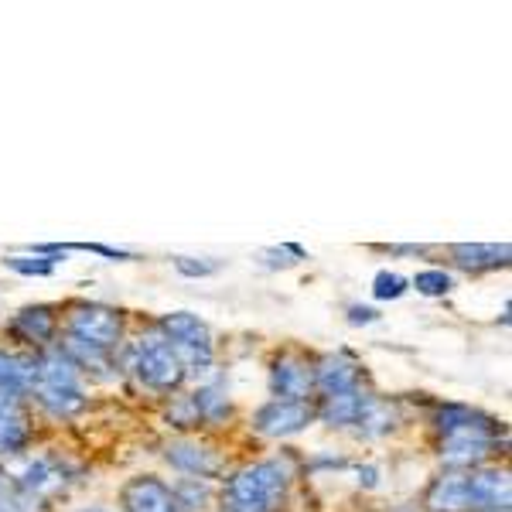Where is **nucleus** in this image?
<instances>
[{
	"label": "nucleus",
	"mask_w": 512,
	"mask_h": 512,
	"mask_svg": "<svg viewBox=\"0 0 512 512\" xmlns=\"http://www.w3.org/2000/svg\"><path fill=\"white\" fill-rule=\"evenodd\" d=\"M120 512H181V506L164 478L134 475L120 489Z\"/></svg>",
	"instance_id": "11"
},
{
	"label": "nucleus",
	"mask_w": 512,
	"mask_h": 512,
	"mask_svg": "<svg viewBox=\"0 0 512 512\" xmlns=\"http://www.w3.org/2000/svg\"><path fill=\"white\" fill-rule=\"evenodd\" d=\"M448 256L458 270L468 274H489V270L509 267V243H454Z\"/></svg>",
	"instance_id": "18"
},
{
	"label": "nucleus",
	"mask_w": 512,
	"mask_h": 512,
	"mask_svg": "<svg viewBox=\"0 0 512 512\" xmlns=\"http://www.w3.org/2000/svg\"><path fill=\"white\" fill-rule=\"evenodd\" d=\"M28 403H35L45 417L52 420H76L89 410V390L86 376L69 359L62 345L35 355V379H31Z\"/></svg>",
	"instance_id": "3"
},
{
	"label": "nucleus",
	"mask_w": 512,
	"mask_h": 512,
	"mask_svg": "<svg viewBox=\"0 0 512 512\" xmlns=\"http://www.w3.org/2000/svg\"><path fill=\"white\" fill-rule=\"evenodd\" d=\"M366 386H355V390H345V393H335V396H321L315 400V420H321L325 427H355V420L362 414V403L369 400Z\"/></svg>",
	"instance_id": "19"
},
{
	"label": "nucleus",
	"mask_w": 512,
	"mask_h": 512,
	"mask_svg": "<svg viewBox=\"0 0 512 512\" xmlns=\"http://www.w3.org/2000/svg\"><path fill=\"white\" fill-rule=\"evenodd\" d=\"M79 512H110V509H79Z\"/></svg>",
	"instance_id": "28"
},
{
	"label": "nucleus",
	"mask_w": 512,
	"mask_h": 512,
	"mask_svg": "<svg viewBox=\"0 0 512 512\" xmlns=\"http://www.w3.org/2000/svg\"><path fill=\"white\" fill-rule=\"evenodd\" d=\"M311 373H315V400L362 386V366H359V359H352L349 352L318 355V359L311 362Z\"/></svg>",
	"instance_id": "14"
},
{
	"label": "nucleus",
	"mask_w": 512,
	"mask_h": 512,
	"mask_svg": "<svg viewBox=\"0 0 512 512\" xmlns=\"http://www.w3.org/2000/svg\"><path fill=\"white\" fill-rule=\"evenodd\" d=\"M315 424V400H274L270 396L267 403L253 410L250 427L260 437H270V441H284V437H294Z\"/></svg>",
	"instance_id": "9"
},
{
	"label": "nucleus",
	"mask_w": 512,
	"mask_h": 512,
	"mask_svg": "<svg viewBox=\"0 0 512 512\" xmlns=\"http://www.w3.org/2000/svg\"><path fill=\"white\" fill-rule=\"evenodd\" d=\"M123 369H127L140 390L154 396H175L188 383L185 366H181L178 355L171 352V345L154 328L123 342Z\"/></svg>",
	"instance_id": "4"
},
{
	"label": "nucleus",
	"mask_w": 512,
	"mask_h": 512,
	"mask_svg": "<svg viewBox=\"0 0 512 512\" xmlns=\"http://www.w3.org/2000/svg\"><path fill=\"white\" fill-rule=\"evenodd\" d=\"M396 424H400L396 403L383 400V396H376V393H369V400L362 403L359 420H355V434H362V437H386Z\"/></svg>",
	"instance_id": "20"
},
{
	"label": "nucleus",
	"mask_w": 512,
	"mask_h": 512,
	"mask_svg": "<svg viewBox=\"0 0 512 512\" xmlns=\"http://www.w3.org/2000/svg\"><path fill=\"white\" fill-rule=\"evenodd\" d=\"M4 263L21 277H52L55 270H59L55 253H35V250H31L28 256H7Z\"/></svg>",
	"instance_id": "22"
},
{
	"label": "nucleus",
	"mask_w": 512,
	"mask_h": 512,
	"mask_svg": "<svg viewBox=\"0 0 512 512\" xmlns=\"http://www.w3.org/2000/svg\"><path fill=\"white\" fill-rule=\"evenodd\" d=\"M410 291V280L403 274H396V270H379L373 277V297L376 301H396V297H403Z\"/></svg>",
	"instance_id": "24"
},
{
	"label": "nucleus",
	"mask_w": 512,
	"mask_h": 512,
	"mask_svg": "<svg viewBox=\"0 0 512 512\" xmlns=\"http://www.w3.org/2000/svg\"><path fill=\"white\" fill-rule=\"evenodd\" d=\"M171 489H175L181 512H205L209 506H216V485L202 482V478H178Z\"/></svg>",
	"instance_id": "21"
},
{
	"label": "nucleus",
	"mask_w": 512,
	"mask_h": 512,
	"mask_svg": "<svg viewBox=\"0 0 512 512\" xmlns=\"http://www.w3.org/2000/svg\"><path fill=\"white\" fill-rule=\"evenodd\" d=\"M437 458L448 472H472V468L495 465V454L506 444V427L482 410L448 407L437 410Z\"/></svg>",
	"instance_id": "1"
},
{
	"label": "nucleus",
	"mask_w": 512,
	"mask_h": 512,
	"mask_svg": "<svg viewBox=\"0 0 512 512\" xmlns=\"http://www.w3.org/2000/svg\"><path fill=\"white\" fill-rule=\"evenodd\" d=\"M424 506L431 512H475L468 472H448L444 468L441 475L431 478V485L424 492Z\"/></svg>",
	"instance_id": "15"
},
{
	"label": "nucleus",
	"mask_w": 512,
	"mask_h": 512,
	"mask_svg": "<svg viewBox=\"0 0 512 512\" xmlns=\"http://www.w3.org/2000/svg\"><path fill=\"white\" fill-rule=\"evenodd\" d=\"M35 444V417L28 400L0 396V458H21Z\"/></svg>",
	"instance_id": "12"
},
{
	"label": "nucleus",
	"mask_w": 512,
	"mask_h": 512,
	"mask_svg": "<svg viewBox=\"0 0 512 512\" xmlns=\"http://www.w3.org/2000/svg\"><path fill=\"white\" fill-rule=\"evenodd\" d=\"M294 478V461L287 454L250 461L222 478L216 506L222 512H284L291 506Z\"/></svg>",
	"instance_id": "2"
},
{
	"label": "nucleus",
	"mask_w": 512,
	"mask_h": 512,
	"mask_svg": "<svg viewBox=\"0 0 512 512\" xmlns=\"http://www.w3.org/2000/svg\"><path fill=\"white\" fill-rule=\"evenodd\" d=\"M31 379H35V355L14 345H0V396L28 400Z\"/></svg>",
	"instance_id": "17"
},
{
	"label": "nucleus",
	"mask_w": 512,
	"mask_h": 512,
	"mask_svg": "<svg viewBox=\"0 0 512 512\" xmlns=\"http://www.w3.org/2000/svg\"><path fill=\"white\" fill-rule=\"evenodd\" d=\"M154 332L171 345L188 376L205 379L216 369V335L195 311H168L154 321Z\"/></svg>",
	"instance_id": "5"
},
{
	"label": "nucleus",
	"mask_w": 512,
	"mask_h": 512,
	"mask_svg": "<svg viewBox=\"0 0 512 512\" xmlns=\"http://www.w3.org/2000/svg\"><path fill=\"white\" fill-rule=\"evenodd\" d=\"M349 321H352V325H373V321H379V311L376 308H362V304H352Z\"/></svg>",
	"instance_id": "27"
},
{
	"label": "nucleus",
	"mask_w": 512,
	"mask_h": 512,
	"mask_svg": "<svg viewBox=\"0 0 512 512\" xmlns=\"http://www.w3.org/2000/svg\"><path fill=\"white\" fill-rule=\"evenodd\" d=\"M222 263L216 260H195V256H175V270L181 277H212L219 274Z\"/></svg>",
	"instance_id": "26"
},
{
	"label": "nucleus",
	"mask_w": 512,
	"mask_h": 512,
	"mask_svg": "<svg viewBox=\"0 0 512 512\" xmlns=\"http://www.w3.org/2000/svg\"><path fill=\"white\" fill-rule=\"evenodd\" d=\"M14 485L24 492V499L31 506L38 502H52L76 482V468H72L69 458L62 454H31V458L21 461V468L11 475Z\"/></svg>",
	"instance_id": "6"
},
{
	"label": "nucleus",
	"mask_w": 512,
	"mask_h": 512,
	"mask_svg": "<svg viewBox=\"0 0 512 512\" xmlns=\"http://www.w3.org/2000/svg\"><path fill=\"white\" fill-rule=\"evenodd\" d=\"M188 403L195 410L198 431L202 427H222L226 420H233V400H229V383L222 379V373L212 369L192 393H185Z\"/></svg>",
	"instance_id": "13"
},
{
	"label": "nucleus",
	"mask_w": 512,
	"mask_h": 512,
	"mask_svg": "<svg viewBox=\"0 0 512 512\" xmlns=\"http://www.w3.org/2000/svg\"><path fill=\"white\" fill-rule=\"evenodd\" d=\"M472 478V499H475V512H509L512 506V485H509V472L499 465H482L468 472Z\"/></svg>",
	"instance_id": "16"
},
{
	"label": "nucleus",
	"mask_w": 512,
	"mask_h": 512,
	"mask_svg": "<svg viewBox=\"0 0 512 512\" xmlns=\"http://www.w3.org/2000/svg\"><path fill=\"white\" fill-rule=\"evenodd\" d=\"M0 512H35V506L24 499V492L14 485L11 475H0Z\"/></svg>",
	"instance_id": "25"
},
{
	"label": "nucleus",
	"mask_w": 512,
	"mask_h": 512,
	"mask_svg": "<svg viewBox=\"0 0 512 512\" xmlns=\"http://www.w3.org/2000/svg\"><path fill=\"white\" fill-rule=\"evenodd\" d=\"M270 396L274 400H315V373L311 359L294 349H284L270 359Z\"/></svg>",
	"instance_id": "10"
},
{
	"label": "nucleus",
	"mask_w": 512,
	"mask_h": 512,
	"mask_svg": "<svg viewBox=\"0 0 512 512\" xmlns=\"http://www.w3.org/2000/svg\"><path fill=\"white\" fill-rule=\"evenodd\" d=\"M410 287L424 297H444L454 291V277L444 267H427V270H417L414 280H410Z\"/></svg>",
	"instance_id": "23"
},
{
	"label": "nucleus",
	"mask_w": 512,
	"mask_h": 512,
	"mask_svg": "<svg viewBox=\"0 0 512 512\" xmlns=\"http://www.w3.org/2000/svg\"><path fill=\"white\" fill-rule=\"evenodd\" d=\"M4 332L21 352L38 355V352L52 349V345H59L62 308L59 304H28V308L14 311Z\"/></svg>",
	"instance_id": "8"
},
{
	"label": "nucleus",
	"mask_w": 512,
	"mask_h": 512,
	"mask_svg": "<svg viewBox=\"0 0 512 512\" xmlns=\"http://www.w3.org/2000/svg\"><path fill=\"white\" fill-rule=\"evenodd\" d=\"M161 458L168 461L181 478H202V482H212V485H216L229 468L226 451H219L216 444H209L198 434L171 437V441L164 444Z\"/></svg>",
	"instance_id": "7"
}]
</instances>
